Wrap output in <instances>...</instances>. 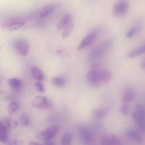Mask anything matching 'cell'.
<instances>
[{"label": "cell", "mask_w": 145, "mask_h": 145, "mask_svg": "<svg viewBox=\"0 0 145 145\" xmlns=\"http://www.w3.org/2000/svg\"><path fill=\"white\" fill-rule=\"evenodd\" d=\"M111 78V72L106 69H95L86 75V80L91 86L99 88L107 83Z\"/></svg>", "instance_id": "cell-1"}, {"label": "cell", "mask_w": 145, "mask_h": 145, "mask_svg": "<svg viewBox=\"0 0 145 145\" xmlns=\"http://www.w3.org/2000/svg\"><path fill=\"white\" fill-rule=\"evenodd\" d=\"M112 45V41H104L103 43L101 44L99 46L95 48L92 50L89 55V60L91 62H96L99 59L104 56L109 49L110 48Z\"/></svg>", "instance_id": "cell-2"}, {"label": "cell", "mask_w": 145, "mask_h": 145, "mask_svg": "<svg viewBox=\"0 0 145 145\" xmlns=\"http://www.w3.org/2000/svg\"><path fill=\"white\" fill-rule=\"evenodd\" d=\"M132 119L134 121L137 129L142 132L144 131V108L143 105H138L132 114Z\"/></svg>", "instance_id": "cell-3"}, {"label": "cell", "mask_w": 145, "mask_h": 145, "mask_svg": "<svg viewBox=\"0 0 145 145\" xmlns=\"http://www.w3.org/2000/svg\"><path fill=\"white\" fill-rule=\"evenodd\" d=\"M14 49L22 56H26L29 53V45L26 40L24 38H17L12 41Z\"/></svg>", "instance_id": "cell-4"}, {"label": "cell", "mask_w": 145, "mask_h": 145, "mask_svg": "<svg viewBox=\"0 0 145 145\" xmlns=\"http://www.w3.org/2000/svg\"><path fill=\"white\" fill-rule=\"evenodd\" d=\"M78 132L81 139L85 144L90 145L93 143L94 141V136L87 127L80 125L78 127Z\"/></svg>", "instance_id": "cell-5"}, {"label": "cell", "mask_w": 145, "mask_h": 145, "mask_svg": "<svg viewBox=\"0 0 145 145\" xmlns=\"http://www.w3.org/2000/svg\"><path fill=\"white\" fill-rule=\"evenodd\" d=\"M99 34V31L97 28L91 31V32L89 33V34H88L87 35L82 39V41H81L80 44H79V47H78V50L80 51V50L84 49V48H86V47L89 46V45H91V44L96 39V38L98 37Z\"/></svg>", "instance_id": "cell-6"}, {"label": "cell", "mask_w": 145, "mask_h": 145, "mask_svg": "<svg viewBox=\"0 0 145 145\" xmlns=\"http://www.w3.org/2000/svg\"><path fill=\"white\" fill-rule=\"evenodd\" d=\"M129 4L127 0H120L113 6V15L115 16H122L127 13Z\"/></svg>", "instance_id": "cell-7"}, {"label": "cell", "mask_w": 145, "mask_h": 145, "mask_svg": "<svg viewBox=\"0 0 145 145\" xmlns=\"http://www.w3.org/2000/svg\"><path fill=\"white\" fill-rule=\"evenodd\" d=\"M32 106L38 109H48L51 103L49 100L45 96H37L32 100Z\"/></svg>", "instance_id": "cell-8"}, {"label": "cell", "mask_w": 145, "mask_h": 145, "mask_svg": "<svg viewBox=\"0 0 145 145\" xmlns=\"http://www.w3.org/2000/svg\"><path fill=\"white\" fill-rule=\"evenodd\" d=\"M59 131V127L56 125H52V126L48 127L43 131H42L40 133V136L42 140L44 141H50L51 139L56 136Z\"/></svg>", "instance_id": "cell-9"}, {"label": "cell", "mask_w": 145, "mask_h": 145, "mask_svg": "<svg viewBox=\"0 0 145 145\" xmlns=\"http://www.w3.org/2000/svg\"><path fill=\"white\" fill-rule=\"evenodd\" d=\"M25 25V21H6L2 24V28H7L9 31H15L21 29Z\"/></svg>", "instance_id": "cell-10"}, {"label": "cell", "mask_w": 145, "mask_h": 145, "mask_svg": "<svg viewBox=\"0 0 145 145\" xmlns=\"http://www.w3.org/2000/svg\"><path fill=\"white\" fill-rule=\"evenodd\" d=\"M101 145H122V142L118 136L113 134H107L102 139Z\"/></svg>", "instance_id": "cell-11"}, {"label": "cell", "mask_w": 145, "mask_h": 145, "mask_svg": "<svg viewBox=\"0 0 145 145\" xmlns=\"http://www.w3.org/2000/svg\"><path fill=\"white\" fill-rule=\"evenodd\" d=\"M110 109L108 107H101L97 108V109H93L92 112V115H93V117L96 119H103L104 118L106 115L108 114Z\"/></svg>", "instance_id": "cell-12"}, {"label": "cell", "mask_w": 145, "mask_h": 145, "mask_svg": "<svg viewBox=\"0 0 145 145\" xmlns=\"http://www.w3.org/2000/svg\"><path fill=\"white\" fill-rule=\"evenodd\" d=\"M135 98V92L131 88H126L123 94V101L124 102H131Z\"/></svg>", "instance_id": "cell-13"}, {"label": "cell", "mask_w": 145, "mask_h": 145, "mask_svg": "<svg viewBox=\"0 0 145 145\" xmlns=\"http://www.w3.org/2000/svg\"><path fill=\"white\" fill-rule=\"evenodd\" d=\"M145 52V46L142 45V46L138 47V48H136L135 49L132 50L131 51L127 53V58H134L136 57L139 56V55H142L143 53Z\"/></svg>", "instance_id": "cell-14"}, {"label": "cell", "mask_w": 145, "mask_h": 145, "mask_svg": "<svg viewBox=\"0 0 145 145\" xmlns=\"http://www.w3.org/2000/svg\"><path fill=\"white\" fill-rule=\"evenodd\" d=\"M127 135L128 137H130L132 140L135 141L137 142H142V137L140 135V133L137 132V131L134 130L133 129H130L127 131Z\"/></svg>", "instance_id": "cell-15"}, {"label": "cell", "mask_w": 145, "mask_h": 145, "mask_svg": "<svg viewBox=\"0 0 145 145\" xmlns=\"http://www.w3.org/2000/svg\"><path fill=\"white\" fill-rule=\"evenodd\" d=\"M72 19V16L69 14H66L64 15V16L62 17V19L58 22L57 25V28L58 30H62L69 24L71 21Z\"/></svg>", "instance_id": "cell-16"}, {"label": "cell", "mask_w": 145, "mask_h": 145, "mask_svg": "<svg viewBox=\"0 0 145 145\" xmlns=\"http://www.w3.org/2000/svg\"><path fill=\"white\" fill-rule=\"evenodd\" d=\"M55 5L53 4H48L47 6H45V7H43L42 10L40 12V16L41 18H45V17L48 16L49 14H50L52 11L55 10Z\"/></svg>", "instance_id": "cell-17"}, {"label": "cell", "mask_w": 145, "mask_h": 145, "mask_svg": "<svg viewBox=\"0 0 145 145\" xmlns=\"http://www.w3.org/2000/svg\"><path fill=\"white\" fill-rule=\"evenodd\" d=\"M31 71H32L33 78L34 79L37 80L38 81L42 80L45 78V76H44V74L42 72V71L39 68H38V67L33 66L32 68V69H31Z\"/></svg>", "instance_id": "cell-18"}, {"label": "cell", "mask_w": 145, "mask_h": 145, "mask_svg": "<svg viewBox=\"0 0 145 145\" xmlns=\"http://www.w3.org/2000/svg\"><path fill=\"white\" fill-rule=\"evenodd\" d=\"M8 82L10 86L16 90H19L22 86V82L18 78H11V79L8 80Z\"/></svg>", "instance_id": "cell-19"}, {"label": "cell", "mask_w": 145, "mask_h": 145, "mask_svg": "<svg viewBox=\"0 0 145 145\" xmlns=\"http://www.w3.org/2000/svg\"><path fill=\"white\" fill-rule=\"evenodd\" d=\"M74 24L73 22H69L65 28H63V31L62 33V36L63 38H67V36H69L70 35V34L72 33V30L74 29Z\"/></svg>", "instance_id": "cell-20"}, {"label": "cell", "mask_w": 145, "mask_h": 145, "mask_svg": "<svg viewBox=\"0 0 145 145\" xmlns=\"http://www.w3.org/2000/svg\"><path fill=\"white\" fill-rule=\"evenodd\" d=\"M52 83L57 88L64 86L66 84V80L62 77H55L52 79Z\"/></svg>", "instance_id": "cell-21"}, {"label": "cell", "mask_w": 145, "mask_h": 145, "mask_svg": "<svg viewBox=\"0 0 145 145\" xmlns=\"http://www.w3.org/2000/svg\"><path fill=\"white\" fill-rule=\"evenodd\" d=\"M141 28L142 27L140 25H135L134 26L132 27V28L127 31V34H126V36H127V38H132L133 36H134L135 34H137V33L141 30Z\"/></svg>", "instance_id": "cell-22"}, {"label": "cell", "mask_w": 145, "mask_h": 145, "mask_svg": "<svg viewBox=\"0 0 145 145\" xmlns=\"http://www.w3.org/2000/svg\"><path fill=\"white\" fill-rule=\"evenodd\" d=\"M72 136L70 133H66L62 136L61 143L62 145H70L72 143Z\"/></svg>", "instance_id": "cell-23"}, {"label": "cell", "mask_w": 145, "mask_h": 145, "mask_svg": "<svg viewBox=\"0 0 145 145\" xmlns=\"http://www.w3.org/2000/svg\"><path fill=\"white\" fill-rule=\"evenodd\" d=\"M20 109V104L18 102H13L8 105V111L11 113H14V112H17L18 109Z\"/></svg>", "instance_id": "cell-24"}, {"label": "cell", "mask_w": 145, "mask_h": 145, "mask_svg": "<svg viewBox=\"0 0 145 145\" xmlns=\"http://www.w3.org/2000/svg\"><path fill=\"white\" fill-rule=\"evenodd\" d=\"M7 140H8L7 130L0 128V142L4 143V142H7Z\"/></svg>", "instance_id": "cell-25"}, {"label": "cell", "mask_w": 145, "mask_h": 145, "mask_svg": "<svg viewBox=\"0 0 145 145\" xmlns=\"http://www.w3.org/2000/svg\"><path fill=\"white\" fill-rule=\"evenodd\" d=\"M21 123L24 126H28L30 124V120L29 118L28 117V116L25 115H21Z\"/></svg>", "instance_id": "cell-26"}, {"label": "cell", "mask_w": 145, "mask_h": 145, "mask_svg": "<svg viewBox=\"0 0 145 145\" xmlns=\"http://www.w3.org/2000/svg\"><path fill=\"white\" fill-rule=\"evenodd\" d=\"M35 88H36L37 90L40 92H45V88L44 85H42V82L40 81H37L35 82Z\"/></svg>", "instance_id": "cell-27"}, {"label": "cell", "mask_w": 145, "mask_h": 145, "mask_svg": "<svg viewBox=\"0 0 145 145\" xmlns=\"http://www.w3.org/2000/svg\"><path fill=\"white\" fill-rule=\"evenodd\" d=\"M121 112L125 116L129 115V106L127 105H124L121 107Z\"/></svg>", "instance_id": "cell-28"}, {"label": "cell", "mask_w": 145, "mask_h": 145, "mask_svg": "<svg viewBox=\"0 0 145 145\" xmlns=\"http://www.w3.org/2000/svg\"><path fill=\"white\" fill-rule=\"evenodd\" d=\"M29 145H42V144L38 143V142H31L29 143Z\"/></svg>", "instance_id": "cell-29"}, {"label": "cell", "mask_w": 145, "mask_h": 145, "mask_svg": "<svg viewBox=\"0 0 145 145\" xmlns=\"http://www.w3.org/2000/svg\"><path fill=\"white\" fill-rule=\"evenodd\" d=\"M8 145H18V144L16 143V141H13V142H11Z\"/></svg>", "instance_id": "cell-30"}, {"label": "cell", "mask_w": 145, "mask_h": 145, "mask_svg": "<svg viewBox=\"0 0 145 145\" xmlns=\"http://www.w3.org/2000/svg\"><path fill=\"white\" fill-rule=\"evenodd\" d=\"M45 145H53V144H52V143H48V144H46Z\"/></svg>", "instance_id": "cell-31"}, {"label": "cell", "mask_w": 145, "mask_h": 145, "mask_svg": "<svg viewBox=\"0 0 145 145\" xmlns=\"http://www.w3.org/2000/svg\"><path fill=\"white\" fill-rule=\"evenodd\" d=\"M0 49H1V46H0Z\"/></svg>", "instance_id": "cell-32"}]
</instances>
